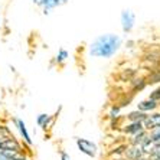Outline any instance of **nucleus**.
<instances>
[{
    "mask_svg": "<svg viewBox=\"0 0 160 160\" xmlns=\"http://www.w3.org/2000/svg\"><path fill=\"white\" fill-rule=\"evenodd\" d=\"M13 121H15L16 128L19 130L20 136H22L23 142L26 143L28 146H32V138H30V134H29V131H28V128H26V124H25V121H23V120H20V118H15Z\"/></svg>",
    "mask_w": 160,
    "mask_h": 160,
    "instance_id": "8",
    "label": "nucleus"
},
{
    "mask_svg": "<svg viewBox=\"0 0 160 160\" xmlns=\"http://www.w3.org/2000/svg\"><path fill=\"white\" fill-rule=\"evenodd\" d=\"M35 2H36V3H38V2H39V0H35Z\"/></svg>",
    "mask_w": 160,
    "mask_h": 160,
    "instance_id": "26",
    "label": "nucleus"
},
{
    "mask_svg": "<svg viewBox=\"0 0 160 160\" xmlns=\"http://www.w3.org/2000/svg\"><path fill=\"white\" fill-rule=\"evenodd\" d=\"M159 105H160V101H159Z\"/></svg>",
    "mask_w": 160,
    "mask_h": 160,
    "instance_id": "27",
    "label": "nucleus"
},
{
    "mask_svg": "<svg viewBox=\"0 0 160 160\" xmlns=\"http://www.w3.org/2000/svg\"><path fill=\"white\" fill-rule=\"evenodd\" d=\"M152 147H153V142L150 140V137L147 136V138H146L144 142L142 143V149H143V152H144V154L147 156L150 153V150H152Z\"/></svg>",
    "mask_w": 160,
    "mask_h": 160,
    "instance_id": "19",
    "label": "nucleus"
},
{
    "mask_svg": "<svg viewBox=\"0 0 160 160\" xmlns=\"http://www.w3.org/2000/svg\"><path fill=\"white\" fill-rule=\"evenodd\" d=\"M149 98H152V100H154V101H157V102H159V101H160V85L156 87V88L150 92Z\"/></svg>",
    "mask_w": 160,
    "mask_h": 160,
    "instance_id": "22",
    "label": "nucleus"
},
{
    "mask_svg": "<svg viewBox=\"0 0 160 160\" xmlns=\"http://www.w3.org/2000/svg\"><path fill=\"white\" fill-rule=\"evenodd\" d=\"M126 149H127V143L117 144L116 147H112V149L108 152V157H110V159H112V157H121V156H124Z\"/></svg>",
    "mask_w": 160,
    "mask_h": 160,
    "instance_id": "14",
    "label": "nucleus"
},
{
    "mask_svg": "<svg viewBox=\"0 0 160 160\" xmlns=\"http://www.w3.org/2000/svg\"><path fill=\"white\" fill-rule=\"evenodd\" d=\"M0 150H15V152L23 153L20 143L16 142V138L13 137H3V140L0 143Z\"/></svg>",
    "mask_w": 160,
    "mask_h": 160,
    "instance_id": "6",
    "label": "nucleus"
},
{
    "mask_svg": "<svg viewBox=\"0 0 160 160\" xmlns=\"http://www.w3.org/2000/svg\"><path fill=\"white\" fill-rule=\"evenodd\" d=\"M149 137L153 143H159L160 142V127H156L153 130L149 131Z\"/></svg>",
    "mask_w": 160,
    "mask_h": 160,
    "instance_id": "18",
    "label": "nucleus"
},
{
    "mask_svg": "<svg viewBox=\"0 0 160 160\" xmlns=\"http://www.w3.org/2000/svg\"><path fill=\"white\" fill-rule=\"evenodd\" d=\"M137 160H150V159L147 156H143V157H140V159H137Z\"/></svg>",
    "mask_w": 160,
    "mask_h": 160,
    "instance_id": "25",
    "label": "nucleus"
},
{
    "mask_svg": "<svg viewBox=\"0 0 160 160\" xmlns=\"http://www.w3.org/2000/svg\"><path fill=\"white\" fill-rule=\"evenodd\" d=\"M110 160H127V157H124V156H121V157H112V159H110Z\"/></svg>",
    "mask_w": 160,
    "mask_h": 160,
    "instance_id": "24",
    "label": "nucleus"
},
{
    "mask_svg": "<svg viewBox=\"0 0 160 160\" xmlns=\"http://www.w3.org/2000/svg\"><path fill=\"white\" fill-rule=\"evenodd\" d=\"M67 58H68V52H67V51H65V49H59V51H58V53H56V62L62 63V62H65V61H67Z\"/></svg>",
    "mask_w": 160,
    "mask_h": 160,
    "instance_id": "20",
    "label": "nucleus"
},
{
    "mask_svg": "<svg viewBox=\"0 0 160 160\" xmlns=\"http://www.w3.org/2000/svg\"><path fill=\"white\" fill-rule=\"evenodd\" d=\"M75 144H77V149L85 154V156L91 157V159H95L100 153V149H98V144L92 140H88V138H82V137H77L75 138Z\"/></svg>",
    "mask_w": 160,
    "mask_h": 160,
    "instance_id": "2",
    "label": "nucleus"
},
{
    "mask_svg": "<svg viewBox=\"0 0 160 160\" xmlns=\"http://www.w3.org/2000/svg\"><path fill=\"white\" fill-rule=\"evenodd\" d=\"M121 111H123V108L120 107L117 102H114V104H111L110 108H108L107 116L110 120H116V118H118V117H121Z\"/></svg>",
    "mask_w": 160,
    "mask_h": 160,
    "instance_id": "15",
    "label": "nucleus"
},
{
    "mask_svg": "<svg viewBox=\"0 0 160 160\" xmlns=\"http://www.w3.org/2000/svg\"><path fill=\"white\" fill-rule=\"evenodd\" d=\"M121 23H123V30L128 33L134 26V15L130 10H124L121 13Z\"/></svg>",
    "mask_w": 160,
    "mask_h": 160,
    "instance_id": "10",
    "label": "nucleus"
},
{
    "mask_svg": "<svg viewBox=\"0 0 160 160\" xmlns=\"http://www.w3.org/2000/svg\"><path fill=\"white\" fill-rule=\"evenodd\" d=\"M65 2L67 0H39L38 3L45 8V13H48V10H51L52 8H55V6H58L61 3H65Z\"/></svg>",
    "mask_w": 160,
    "mask_h": 160,
    "instance_id": "16",
    "label": "nucleus"
},
{
    "mask_svg": "<svg viewBox=\"0 0 160 160\" xmlns=\"http://www.w3.org/2000/svg\"><path fill=\"white\" fill-rule=\"evenodd\" d=\"M143 124H144V128L147 131L153 130V128H156V127H160V110L147 114V118L144 120Z\"/></svg>",
    "mask_w": 160,
    "mask_h": 160,
    "instance_id": "5",
    "label": "nucleus"
},
{
    "mask_svg": "<svg viewBox=\"0 0 160 160\" xmlns=\"http://www.w3.org/2000/svg\"><path fill=\"white\" fill-rule=\"evenodd\" d=\"M121 46V38L114 33H107L98 36L89 46V55L92 58L110 59L117 53Z\"/></svg>",
    "mask_w": 160,
    "mask_h": 160,
    "instance_id": "1",
    "label": "nucleus"
},
{
    "mask_svg": "<svg viewBox=\"0 0 160 160\" xmlns=\"http://www.w3.org/2000/svg\"><path fill=\"white\" fill-rule=\"evenodd\" d=\"M130 87H131V94H137L140 91L147 87V79L143 78V77H138V78H133L130 81Z\"/></svg>",
    "mask_w": 160,
    "mask_h": 160,
    "instance_id": "13",
    "label": "nucleus"
},
{
    "mask_svg": "<svg viewBox=\"0 0 160 160\" xmlns=\"http://www.w3.org/2000/svg\"><path fill=\"white\" fill-rule=\"evenodd\" d=\"M121 133L124 134V136H127V137H130V136H134L136 133H138V131L144 130V124L143 123H134V121H127V123H124L123 126H121Z\"/></svg>",
    "mask_w": 160,
    "mask_h": 160,
    "instance_id": "4",
    "label": "nucleus"
},
{
    "mask_svg": "<svg viewBox=\"0 0 160 160\" xmlns=\"http://www.w3.org/2000/svg\"><path fill=\"white\" fill-rule=\"evenodd\" d=\"M146 156L144 152H143L142 146H130L127 144L126 153H124V157H127V160H137L140 157Z\"/></svg>",
    "mask_w": 160,
    "mask_h": 160,
    "instance_id": "7",
    "label": "nucleus"
},
{
    "mask_svg": "<svg viewBox=\"0 0 160 160\" xmlns=\"http://www.w3.org/2000/svg\"><path fill=\"white\" fill-rule=\"evenodd\" d=\"M53 120H55V117H53V116H49V114H45V112H42V114H39V116L36 117V124L41 127L42 130L46 131L49 127L52 126Z\"/></svg>",
    "mask_w": 160,
    "mask_h": 160,
    "instance_id": "12",
    "label": "nucleus"
},
{
    "mask_svg": "<svg viewBox=\"0 0 160 160\" xmlns=\"http://www.w3.org/2000/svg\"><path fill=\"white\" fill-rule=\"evenodd\" d=\"M147 118V112H143L140 110H133V111H128L124 116L126 121H134V123H144V120Z\"/></svg>",
    "mask_w": 160,
    "mask_h": 160,
    "instance_id": "9",
    "label": "nucleus"
},
{
    "mask_svg": "<svg viewBox=\"0 0 160 160\" xmlns=\"http://www.w3.org/2000/svg\"><path fill=\"white\" fill-rule=\"evenodd\" d=\"M147 157H149L150 160H160V149H154V147H153V149L150 150V153L147 154Z\"/></svg>",
    "mask_w": 160,
    "mask_h": 160,
    "instance_id": "21",
    "label": "nucleus"
},
{
    "mask_svg": "<svg viewBox=\"0 0 160 160\" xmlns=\"http://www.w3.org/2000/svg\"><path fill=\"white\" fill-rule=\"evenodd\" d=\"M147 85H154V84H159L160 82V71H154L147 77Z\"/></svg>",
    "mask_w": 160,
    "mask_h": 160,
    "instance_id": "17",
    "label": "nucleus"
},
{
    "mask_svg": "<svg viewBox=\"0 0 160 160\" xmlns=\"http://www.w3.org/2000/svg\"><path fill=\"white\" fill-rule=\"evenodd\" d=\"M147 136H149V131L144 128V130L136 133L134 136L127 137V144H130V146H142V143L147 138Z\"/></svg>",
    "mask_w": 160,
    "mask_h": 160,
    "instance_id": "11",
    "label": "nucleus"
},
{
    "mask_svg": "<svg viewBox=\"0 0 160 160\" xmlns=\"http://www.w3.org/2000/svg\"><path fill=\"white\" fill-rule=\"evenodd\" d=\"M136 105H137V110H140V111H143V112H147V114L160 110L159 102L154 101V100H152V98H149V97L144 98V100H142V101H138Z\"/></svg>",
    "mask_w": 160,
    "mask_h": 160,
    "instance_id": "3",
    "label": "nucleus"
},
{
    "mask_svg": "<svg viewBox=\"0 0 160 160\" xmlns=\"http://www.w3.org/2000/svg\"><path fill=\"white\" fill-rule=\"evenodd\" d=\"M59 159L61 160H71V156H69V153H67L65 150H59Z\"/></svg>",
    "mask_w": 160,
    "mask_h": 160,
    "instance_id": "23",
    "label": "nucleus"
}]
</instances>
